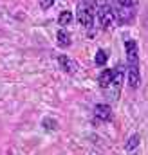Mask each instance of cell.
<instances>
[{"instance_id":"obj_2","label":"cell","mask_w":148,"mask_h":155,"mask_svg":"<svg viewBox=\"0 0 148 155\" xmlns=\"http://www.w3.org/2000/svg\"><path fill=\"white\" fill-rule=\"evenodd\" d=\"M110 5L116 15V24L117 25H128L134 20L136 9L132 0H110Z\"/></svg>"},{"instance_id":"obj_16","label":"cell","mask_w":148,"mask_h":155,"mask_svg":"<svg viewBox=\"0 0 148 155\" xmlns=\"http://www.w3.org/2000/svg\"><path fill=\"white\" fill-rule=\"evenodd\" d=\"M132 155H137V153H132Z\"/></svg>"},{"instance_id":"obj_15","label":"cell","mask_w":148,"mask_h":155,"mask_svg":"<svg viewBox=\"0 0 148 155\" xmlns=\"http://www.w3.org/2000/svg\"><path fill=\"white\" fill-rule=\"evenodd\" d=\"M81 2H85V4H90V5H94V2H96V0H81Z\"/></svg>"},{"instance_id":"obj_8","label":"cell","mask_w":148,"mask_h":155,"mask_svg":"<svg viewBox=\"0 0 148 155\" xmlns=\"http://www.w3.org/2000/svg\"><path fill=\"white\" fill-rule=\"evenodd\" d=\"M112 78H114V69H105V71L99 74V78H98L99 87L107 90V88H109V85L112 83Z\"/></svg>"},{"instance_id":"obj_13","label":"cell","mask_w":148,"mask_h":155,"mask_svg":"<svg viewBox=\"0 0 148 155\" xmlns=\"http://www.w3.org/2000/svg\"><path fill=\"white\" fill-rule=\"evenodd\" d=\"M42 124H43V128H45V130H56V128H58L56 119H51V117L43 119V121H42Z\"/></svg>"},{"instance_id":"obj_12","label":"cell","mask_w":148,"mask_h":155,"mask_svg":"<svg viewBox=\"0 0 148 155\" xmlns=\"http://www.w3.org/2000/svg\"><path fill=\"white\" fill-rule=\"evenodd\" d=\"M137 144H139V135L134 134V135L128 137V141H126V144H125V150H126V152H132V150L137 148Z\"/></svg>"},{"instance_id":"obj_9","label":"cell","mask_w":148,"mask_h":155,"mask_svg":"<svg viewBox=\"0 0 148 155\" xmlns=\"http://www.w3.org/2000/svg\"><path fill=\"white\" fill-rule=\"evenodd\" d=\"M74 20V15L71 13V11H63V13H60V16H58V24L60 25H69V24H72Z\"/></svg>"},{"instance_id":"obj_6","label":"cell","mask_w":148,"mask_h":155,"mask_svg":"<svg viewBox=\"0 0 148 155\" xmlns=\"http://www.w3.org/2000/svg\"><path fill=\"white\" fill-rule=\"evenodd\" d=\"M123 78H125V71L123 67H116L114 69V78H112V83L109 85V88H112L110 97H119V88H121V83H123Z\"/></svg>"},{"instance_id":"obj_10","label":"cell","mask_w":148,"mask_h":155,"mask_svg":"<svg viewBox=\"0 0 148 155\" xmlns=\"http://www.w3.org/2000/svg\"><path fill=\"white\" fill-rule=\"evenodd\" d=\"M56 38H58V45L60 47H69L71 45V36H69L67 31H58Z\"/></svg>"},{"instance_id":"obj_3","label":"cell","mask_w":148,"mask_h":155,"mask_svg":"<svg viewBox=\"0 0 148 155\" xmlns=\"http://www.w3.org/2000/svg\"><path fill=\"white\" fill-rule=\"evenodd\" d=\"M94 15L98 16L101 29H112L116 25V15L109 0H96L94 2Z\"/></svg>"},{"instance_id":"obj_7","label":"cell","mask_w":148,"mask_h":155,"mask_svg":"<svg viewBox=\"0 0 148 155\" xmlns=\"http://www.w3.org/2000/svg\"><path fill=\"white\" fill-rule=\"evenodd\" d=\"M58 65H60V69L63 71V72H67V74H76L78 72V63L71 60L69 56H60L58 58Z\"/></svg>"},{"instance_id":"obj_5","label":"cell","mask_w":148,"mask_h":155,"mask_svg":"<svg viewBox=\"0 0 148 155\" xmlns=\"http://www.w3.org/2000/svg\"><path fill=\"white\" fill-rule=\"evenodd\" d=\"M94 119H96V123H109V121H112V108L107 103H98L94 107Z\"/></svg>"},{"instance_id":"obj_14","label":"cell","mask_w":148,"mask_h":155,"mask_svg":"<svg viewBox=\"0 0 148 155\" xmlns=\"http://www.w3.org/2000/svg\"><path fill=\"white\" fill-rule=\"evenodd\" d=\"M52 4H54V0H40L42 9H49V7H52Z\"/></svg>"},{"instance_id":"obj_4","label":"cell","mask_w":148,"mask_h":155,"mask_svg":"<svg viewBox=\"0 0 148 155\" xmlns=\"http://www.w3.org/2000/svg\"><path fill=\"white\" fill-rule=\"evenodd\" d=\"M76 18H78V22H79L85 29L90 31L92 25H94V5L85 4V2H79L78 11H76Z\"/></svg>"},{"instance_id":"obj_11","label":"cell","mask_w":148,"mask_h":155,"mask_svg":"<svg viewBox=\"0 0 148 155\" xmlns=\"http://www.w3.org/2000/svg\"><path fill=\"white\" fill-rule=\"evenodd\" d=\"M107 60H109V52L103 51V49H99V51L96 52V58H94L96 65H98V67H103V65L107 63Z\"/></svg>"},{"instance_id":"obj_1","label":"cell","mask_w":148,"mask_h":155,"mask_svg":"<svg viewBox=\"0 0 148 155\" xmlns=\"http://www.w3.org/2000/svg\"><path fill=\"white\" fill-rule=\"evenodd\" d=\"M125 52H126V71H128V87L137 88L141 85V74H139V51L136 40L125 41Z\"/></svg>"}]
</instances>
